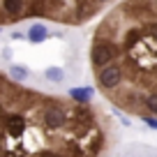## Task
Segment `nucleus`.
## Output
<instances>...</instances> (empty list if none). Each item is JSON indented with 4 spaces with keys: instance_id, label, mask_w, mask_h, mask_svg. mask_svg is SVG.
I'll use <instances>...</instances> for the list:
<instances>
[{
    "instance_id": "1",
    "label": "nucleus",
    "mask_w": 157,
    "mask_h": 157,
    "mask_svg": "<svg viewBox=\"0 0 157 157\" xmlns=\"http://www.w3.org/2000/svg\"><path fill=\"white\" fill-rule=\"evenodd\" d=\"M111 116L93 102L25 88L0 72V157H106Z\"/></svg>"
},
{
    "instance_id": "2",
    "label": "nucleus",
    "mask_w": 157,
    "mask_h": 157,
    "mask_svg": "<svg viewBox=\"0 0 157 157\" xmlns=\"http://www.w3.org/2000/svg\"><path fill=\"white\" fill-rule=\"evenodd\" d=\"M97 90L129 116H157V0H120L90 37Z\"/></svg>"
},
{
    "instance_id": "3",
    "label": "nucleus",
    "mask_w": 157,
    "mask_h": 157,
    "mask_svg": "<svg viewBox=\"0 0 157 157\" xmlns=\"http://www.w3.org/2000/svg\"><path fill=\"white\" fill-rule=\"evenodd\" d=\"M116 0H0V28L28 19L83 25Z\"/></svg>"
},
{
    "instance_id": "4",
    "label": "nucleus",
    "mask_w": 157,
    "mask_h": 157,
    "mask_svg": "<svg viewBox=\"0 0 157 157\" xmlns=\"http://www.w3.org/2000/svg\"><path fill=\"white\" fill-rule=\"evenodd\" d=\"M25 35H28V42H30V44H42V42L49 39V28H46L44 23H33Z\"/></svg>"
},
{
    "instance_id": "5",
    "label": "nucleus",
    "mask_w": 157,
    "mask_h": 157,
    "mask_svg": "<svg viewBox=\"0 0 157 157\" xmlns=\"http://www.w3.org/2000/svg\"><path fill=\"white\" fill-rule=\"evenodd\" d=\"M69 97L76 99V102H93L95 97V88H90V86H81V88H72L69 90Z\"/></svg>"
},
{
    "instance_id": "6",
    "label": "nucleus",
    "mask_w": 157,
    "mask_h": 157,
    "mask_svg": "<svg viewBox=\"0 0 157 157\" xmlns=\"http://www.w3.org/2000/svg\"><path fill=\"white\" fill-rule=\"evenodd\" d=\"M44 76H46V81H51V83H63V81H65L63 67H46L44 69Z\"/></svg>"
},
{
    "instance_id": "7",
    "label": "nucleus",
    "mask_w": 157,
    "mask_h": 157,
    "mask_svg": "<svg viewBox=\"0 0 157 157\" xmlns=\"http://www.w3.org/2000/svg\"><path fill=\"white\" fill-rule=\"evenodd\" d=\"M10 74H12V78H16V81H28V76H30V72H28V67L25 65H12L10 67Z\"/></svg>"
},
{
    "instance_id": "8",
    "label": "nucleus",
    "mask_w": 157,
    "mask_h": 157,
    "mask_svg": "<svg viewBox=\"0 0 157 157\" xmlns=\"http://www.w3.org/2000/svg\"><path fill=\"white\" fill-rule=\"evenodd\" d=\"M143 123H146L150 129H157V116H146V118H143Z\"/></svg>"
},
{
    "instance_id": "9",
    "label": "nucleus",
    "mask_w": 157,
    "mask_h": 157,
    "mask_svg": "<svg viewBox=\"0 0 157 157\" xmlns=\"http://www.w3.org/2000/svg\"><path fill=\"white\" fill-rule=\"evenodd\" d=\"M12 39H14V42H19V39H28V35H23V33H12Z\"/></svg>"
}]
</instances>
